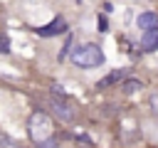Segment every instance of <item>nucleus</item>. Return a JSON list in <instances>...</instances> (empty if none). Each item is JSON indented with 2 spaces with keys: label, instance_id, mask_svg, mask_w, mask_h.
<instances>
[{
  "label": "nucleus",
  "instance_id": "obj_1",
  "mask_svg": "<svg viewBox=\"0 0 158 148\" xmlns=\"http://www.w3.org/2000/svg\"><path fill=\"white\" fill-rule=\"evenodd\" d=\"M72 62L79 69H96V67H101L106 62V57H104V52L96 44H79L72 52Z\"/></svg>",
  "mask_w": 158,
  "mask_h": 148
},
{
  "label": "nucleus",
  "instance_id": "obj_2",
  "mask_svg": "<svg viewBox=\"0 0 158 148\" xmlns=\"http://www.w3.org/2000/svg\"><path fill=\"white\" fill-rule=\"evenodd\" d=\"M30 136H32L35 143H40V141H44V138L52 136V118L44 111L32 113V118H30Z\"/></svg>",
  "mask_w": 158,
  "mask_h": 148
},
{
  "label": "nucleus",
  "instance_id": "obj_3",
  "mask_svg": "<svg viewBox=\"0 0 158 148\" xmlns=\"http://www.w3.org/2000/svg\"><path fill=\"white\" fill-rule=\"evenodd\" d=\"M64 30H67L64 17H54L47 27H37L35 32H37V35H42V37H52V35H59V32H64Z\"/></svg>",
  "mask_w": 158,
  "mask_h": 148
},
{
  "label": "nucleus",
  "instance_id": "obj_4",
  "mask_svg": "<svg viewBox=\"0 0 158 148\" xmlns=\"http://www.w3.org/2000/svg\"><path fill=\"white\" fill-rule=\"evenodd\" d=\"M141 49L143 52H158V27L146 30V35L141 39Z\"/></svg>",
  "mask_w": 158,
  "mask_h": 148
},
{
  "label": "nucleus",
  "instance_id": "obj_5",
  "mask_svg": "<svg viewBox=\"0 0 158 148\" xmlns=\"http://www.w3.org/2000/svg\"><path fill=\"white\" fill-rule=\"evenodd\" d=\"M136 25L141 30H153V27H158V15L156 12H141L138 20H136Z\"/></svg>",
  "mask_w": 158,
  "mask_h": 148
},
{
  "label": "nucleus",
  "instance_id": "obj_6",
  "mask_svg": "<svg viewBox=\"0 0 158 148\" xmlns=\"http://www.w3.org/2000/svg\"><path fill=\"white\" fill-rule=\"evenodd\" d=\"M123 76H126V72H111L106 79H101V81H99V86H109V84H114V81H121Z\"/></svg>",
  "mask_w": 158,
  "mask_h": 148
},
{
  "label": "nucleus",
  "instance_id": "obj_7",
  "mask_svg": "<svg viewBox=\"0 0 158 148\" xmlns=\"http://www.w3.org/2000/svg\"><path fill=\"white\" fill-rule=\"evenodd\" d=\"M52 106H54V111H57V113H59V116H62L64 121H72V109H67V106H64L62 101H54Z\"/></svg>",
  "mask_w": 158,
  "mask_h": 148
},
{
  "label": "nucleus",
  "instance_id": "obj_8",
  "mask_svg": "<svg viewBox=\"0 0 158 148\" xmlns=\"http://www.w3.org/2000/svg\"><path fill=\"white\" fill-rule=\"evenodd\" d=\"M0 148H20L10 136H5V133H0Z\"/></svg>",
  "mask_w": 158,
  "mask_h": 148
},
{
  "label": "nucleus",
  "instance_id": "obj_9",
  "mask_svg": "<svg viewBox=\"0 0 158 148\" xmlns=\"http://www.w3.org/2000/svg\"><path fill=\"white\" fill-rule=\"evenodd\" d=\"M37 148H57V141L49 136V138H44V141H40L37 143Z\"/></svg>",
  "mask_w": 158,
  "mask_h": 148
},
{
  "label": "nucleus",
  "instance_id": "obj_10",
  "mask_svg": "<svg viewBox=\"0 0 158 148\" xmlns=\"http://www.w3.org/2000/svg\"><path fill=\"white\" fill-rule=\"evenodd\" d=\"M0 52H10V44H7V37L0 35Z\"/></svg>",
  "mask_w": 158,
  "mask_h": 148
},
{
  "label": "nucleus",
  "instance_id": "obj_11",
  "mask_svg": "<svg viewBox=\"0 0 158 148\" xmlns=\"http://www.w3.org/2000/svg\"><path fill=\"white\" fill-rule=\"evenodd\" d=\"M151 109H153V113H158V91L151 96Z\"/></svg>",
  "mask_w": 158,
  "mask_h": 148
},
{
  "label": "nucleus",
  "instance_id": "obj_12",
  "mask_svg": "<svg viewBox=\"0 0 158 148\" xmlns=\"http://www.w3.org/2000/svg\"><path fill=\"white\" fill-rule=\"evenodd\" d=\"M27 2H35V0H27Z\"/></svg>",
  "mask_w": 158,
  "mask_h": 148
},
{
  "label": "nucleus",
  "instance_id": "obj_13",
  "mask_svg": "<svg viewBox=\"0 0 158 148\" xmlns=\"http://www.w3.org/2000/svg\"><path fill=\"white\" fill-rule=\"evenodd\" d=\"M77 2H81V0H77Z\"/></svg>",
  "mask_w": 158,
  "mask_h": 148
}]
</instances>
